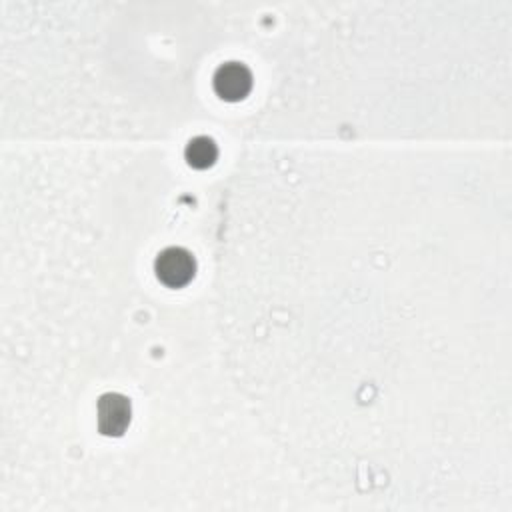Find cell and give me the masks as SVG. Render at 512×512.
Masks as SVG:
<instances>
[{
  "instance_id": "cell-2",
  "label": "cell",
  "mask_w": 512,
  "mask_h": 512,
  "mask_svg": "<svg viewBox=\"0 0 512 512\" xmlns=\"http://www.w3.org/2000/svg\"><path fill=\"white\" fill-rule=\"evenodd\" d=\"M98 432L102 436H122L132 420V404L120 392H106L100 396L96 406Z\"/></svg>"
},
{
  "instance_id": "cell-3",
  "label": "cell",
  "mask_w": 512,
  "mask_h": 512,
  "mask_svg": "<svg viewBox=\"0 0 512 512\" xmlns=\"http://www.w3.org/2000/svg\"><path fill=\"white\" fill-rule=\"evenodd\" d=\"M212 86L222 100L238 102L252 90V72L240 62H226L214 72Z\"/></svg>"
},
{
  "instance_id": "cell-1",
  "label": "cell",
  "mask_w": 512,
  "mask_h": 512,
  "mask_svg": "<svg viewBox=\"0 0 512 512\" xmlns=\"http://www.w3.org/2000/svg\"><path fill=\"white\" fill-rule=\"evenodd\" d=\"M156 278L168 288L186 286L196 274V260L190 250L182 246H168L158 252L154 260Z\"/></svg>"
},
{
  "instance_id": "cell-4",
  "label": "cell",
  "mask_w": 512,
  "mask_h": 512,
  "mask_svg": "<svg viewBox=\"0 0 512 512\" xmlns=\"http://www.w3.org/2000/svg\"><path fill=\"white\" fill-rule=\"evenodd\" d=\"M218 158V146L208 136L192 138L184 148V160L196 170L210 168Z\"/></svg>"
}]
</instances>
